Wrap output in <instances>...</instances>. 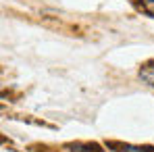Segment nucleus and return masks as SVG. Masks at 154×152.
Here are the masks:
<instances>
[{
  "mask_svg": "<svg viewBox=\"0 0 154 152\" xmlns=\"http://www.w3.org/2000/svg\"><path fill=\"white\" fill-rule=\"evenodd\" d=\"M140 79H142L144 83H148V85L154 88V60L148 63V65H144V67L140 69Z\"/></svg>",
  "mask_w": 154,
  "mask_h": 152,
  "instance_id": "nucleus-1",
  "label": "nucleus"
},
{
  "mask_svg": "<svg viewBox=\"0 0 154 152\" xmlns=\"http://www.w3.org/2000/svg\"><path fill=\"white\" fill-rule=\"evenodd\" d=\"M69 148H73V152H102L98 144H73Z\"/></svg>",
  "mask_w": 154,
  "mask_h": 152,
  "instance_id": "nucleus-3",
  "label": "nucleus"
},
{
  "mask_svg": "<svg viewBox=\"0 0 154 152\" xmlns=\"http://www.w3.org/2000/svg\"><path fill=\"white\" fill-rule=\"evenodd\" d=\"M115 148H119V152H154L150 146H131V144H112Z\"/></svg>",
  "mask_w": 154,
  "mask_h": 152,
  "instance_id": "nucleus-2",
  "label": "nucleus"
},
{
  "mask_svg": "<svg viewBox=\"0 0 154 152\" xmlns=\"http://www.w3.org/2000/svg\"><path fill=\"white\" fill-rule=\"evenodd\" d=\"M142 4H144V8H146L148 13L154 15V0H142Z\"/></svg>",
  "mask_w": 154,
  "mask_h": 152,
  "instance_id": "nucleus-4",
  "label": "nucleus"
}]
</instances>
